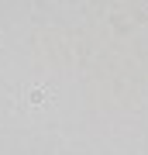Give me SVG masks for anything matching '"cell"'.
<instances>
[{"mask_svg": "<svg viewBox=\"0 0 148 155\" xmlns=\"http://www.w3.org/2000/svg\"><path fill=\"white\" fill-rule=\"evenodd\" d=\"M48 90H45V86H35V90H28V104H31V107H41V104H48Z\"/></svg>", "mask_w": 148, "mask_h": 155, "instance_id": "1", "label": "cell"}]
</instances>
